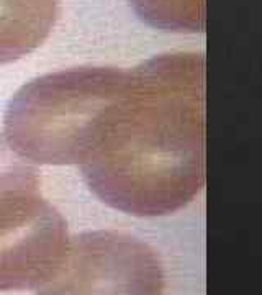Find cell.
<instances>
[{
    "label": "cell",
    "instance_id": "1",
    "mask_svg": "<svg viewBox=\"0 0 262 295\" xmlns=\"http://www.w3.org/2000/svg\"><path fill=\"white\" fill-rule=\"evenodd\" d=\"M205 58L168 52L128 69L80 161L104 204L134 216L187 206L205 186Z\"/></svg>",
    "mask_w": 262,
    "mask_h": 295
},
{
    "label": "cell",
    "instance_id": "2",
    "mask_svg": "<svg viewBox=\"0 0 262 295\" xmlns=\"http://www.w3.org/2000/svg\"><path fill=\"white\" fill-rule=\"evenodd\" d=\"M126 76L120 68L82 66L30 80L7 105L5 140L30 162L79 166Z\"/></svg>",
    "mask_w": 262,
    "mask_h": 295
},
{
    "label": "cell",
    "instance_id": "3",
    "mask_svg": "<svg viewBox=\"0 0 262 295\" xmlns=\"http://www.w3.org/2000/svg\"><path fill=\"white\" fill-rule=\"evenodd\" d=\"M69 243L62 215L41 196V177L0 134V292L36 288Z\"/></svg>",
    "mask_w": 262,
    "mask_h": 295
},
{
    "label": "cell",
    "instance_id": "4",
    "mask_svg": "<svg viewBox=\"0 0 262 295\" xmlns=\"http://www.w3.org/2000/svg\"><path fill=\"white\" fill-rule=\"evenodd\" d=\"M162 262L136 236L115 230L69 238L61 261L36 295H164Z\"/></svg>",
    "mask_w": 262,
    "mask_h": 295
},
{
    "label": "cell",
    "instance_id": "5",
    "mask_svg": "<svg viewBox=\"0 0 262 295\" xmlns=\"http://www.w3.org/2000/svg\"><path fill=\"white\" fill-rule=\"evenodd\" d=\"M59 0H0V64L36 50L58 20Z\"/></svg>",
    "mask_w": 262,
    "mask_h": 295
},
{
    "label": "cell",
    "instance_id": "6",
    "mask_svg": "<svg viewBox=\"0 0 262 295\" xmlns=\"http://www.w3.org/2000/svg\"><path fill=\"white\" fill-rule=\"evenodd\" d=\"M150 25L177 33L205 30V0H130Z\"/></svg>",
    "mask_w": 262,
    "mask_h": 295
}]
</instances>
